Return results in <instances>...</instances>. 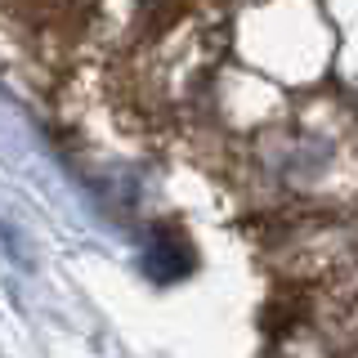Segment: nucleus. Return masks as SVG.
<instances>
[{
    "instance_id": "nucleus-1",
    "label": "nucleus",
    "mask_w": 358,
    "mask_h": 358,
    "mask_svg": "<svg viewBox=\"0 0 358 358\" xmlns=\"http://www.w3.org/2000/svg\"><path fill=\"white\" fill-rule=\"evenodd\" d=\"M143 273L152 278V282H175V278H188L197 264V251L193 242L184 238V229H175V224H157V229L143 238Z\"/></svg>"
},
{
    "instance_id": "nucleus-2",
    "label": "nucleus",
    "mask_w": 358,
    "mask_h": 358,
    "mask_svg": "<svg viewBox=\"0 0 358 358\" xmlns=\"http://www.w3.org/2000/svg\"><path fill=\"white\" fill-rule=\"evenodd\" d=\"M143 5H157V0H143Z\"/></svg>"
}]
</instances>
